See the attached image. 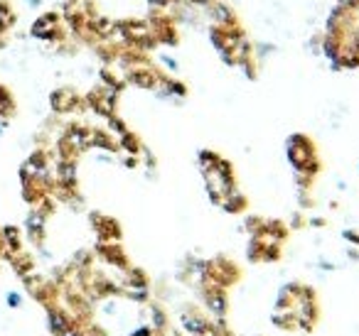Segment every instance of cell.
Instances as JSON below:
<instances>
[{"instance_id": "5b68a950", "label": "cell", "mask_w": 359, "mask_h": 336, "mask_svg": "<svg viewBox=\"0 0 359 336\" xmlns=\"http://www.w3.org/2000/svg\"><path fill=\"white\" fill-rule=\"evenodd\" d=\"M128 282H130V287H135V290H145V287H148V275H145L143 270H130Z\"/></svg>"}, {"instance_id": "6da1fadb", "label": "cell", "mask_w": 359, "mask_h": 336, "mask_svg": "<svg viewBox=\"0 0 359 336\" xmlns=\"http://www.w3.org/2000/svg\"><path fill=\"white\" fill-rule=\"evenodd\" d=\"M205 304L210 307V312L215 316H224L226 309H229V302H226V290L215 282L207 280L205 285Z\"/></svg>"}, {"instance_id": "3957f363", "label": "cell", "mask_w": 359, "mask_h": 336, "mask_svg": "<svg viewBox=\"0 0 359 336\" xmlns=\"http://www.w3.org/2000/svg\"><path fill=\"white\" fill-rule=\"evenodd\" d=\"M222 206H224L226 211H231V214L244 211V209H246V199L241 197L239 192H231L229 197H224V202H222Z\"/></svg>"}, {"instance_id": "7a4b0ae2", "label": "cell", "mask_w": 359, "mask_h": 336, "mask_svg": "<svg viewBox=\"0 0 359 336\" xmlns=\"http://www.w3.org/2000/svg\"><path fill=\"white\" fill-rule=\"evenodd\" d=\"M182 326H185V331H190V334H195V336H210L212 334L210 321H207L202 314H192V312L182 314Z\"/></svg>"}, {"instance_id": "8992f818", "label": "cell", "mask_w": 359, "mask_h": 336, "mask_svg": "<svg viewBox=\"0 0 359 336\" xmlns=\"http://www.w3.org/2000/svg\"><path fill=\"white\" fill-rule=\"evenodd\" d=\"M344 238H349V241L357 243V246H359V236H357V233H354V231H347V233H344Z\"/></svg>"}, {"instance_id": "277c9868", "label": "cell", "mask_w": 359, "mask_h": 336, "mask_svg": "<svg viewBox=\"0 0 359 336\" xmlns=\"http://www.w3.org/2000/svg\"><path fill=\"white\" fill-rule=\"evenodd\" d=\"M133 81L138 86H148V89H153L155 86V81H158V76L153 74V71H145V69H135V74H133Z\"/></svg>"}]
</instances>
